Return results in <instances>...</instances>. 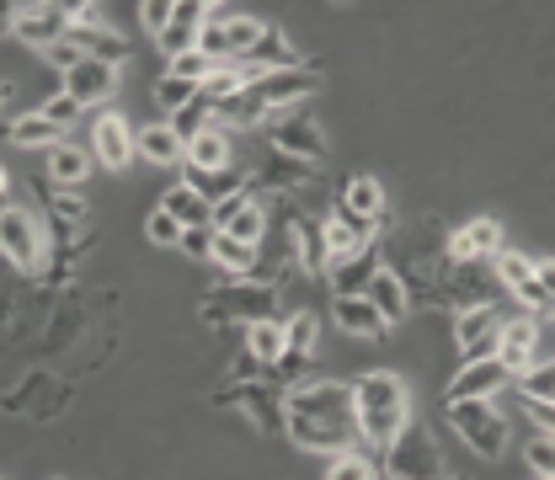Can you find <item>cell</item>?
<instances>
[{"label": "cell", "mask_w": 555, "mask_h": 480, "mask_svg": "<svg viewBox=\"0 0 555 480\" xmlns=\"http://www.w3.org/2000/svg\"><path fill=\"white\" fill-rule=\"evenodd\" d=\"M283 432L305 449V454H352L363 443L358 432V406H352V385L343 379H310L294 385L283 395Z\"/></svg>", "instance_id": "6da1fadb"}, {"label": "cell", "mask_w": 555, "mask_h": 480, "mask_svg": "<svg viewBox=\"0 0 555 480\" xmlns=\"http://www.w3.org/2000/svg\"><path fill=\"white\" fill-rule=\"evenodd\" d=\"M352 406H358V432L369 449H390L406 421H412V395H406V379L390 374V368H369L352 379Z\"/></svg>", "instance_id": "7a4b0ae2"}, {"label": "cell", "mask_w": 555, "mask_h": 480, "mask_svg": "<svg viewBox=\"0 0 555 480\" xmlns=\"http://www.w3.org/2000/svg\"><path fill=\"white\" fill-rule=\"evenodd\" d=\"M278 310V283H262V277H230L219 288L204 294V321L208 326H257V321H273Z\"/></svg>", "instance_id": "3957f363"}, {"label": "cell", "mask_w": 555, "mask_h": 480, "mask_svg": "<svg viewBox=\"0 0 555 480\" xmlns=\"http://www.w3.org/2000/svg\"><path fill=\"white\" fill-rule=\"evenodd\" d=\"M449 427L481 454V459H502L507 454V416L491 401H449Z\"/></svg>", "instance_id": "277c9868"}, {"label": "cell", "mask_w": 555, "mask_h": 480, "mask_svg": "<svg viewBox=\"0 0 555 480\" xmlns=\"http://www.w3.org/2000/svg\"><path fill=\"white\" fill-rule=\"evenodd\" d=\"M385 470L401 480H443V454L422 421H406V432L385 449Z\"/></svg>", "instance_id": "5b68a950"}, {"label": "cell", "mask_w": 555, "mask_h": 480, "mask_svg": "<svg viewBox=\"0 0 555 480\" xmlns=\"http://www.w3.org/2000/svg\"><path fill=\"white\" fill-rule=\"evenodd\" d=\"M69 27H75L69 5H27V0L11 5V38L27 43V49H38V54L60 49L69 38Z\"/></svg>", "instance_id": "8992f818"}, {"label": "cell", "mask_w": 555, "mask_h": 480, "mask_svg": "<svg viewBox=\"0 0 555 480\" xmlns=\"http://www.w3.org/2000/svg\"><path fill=\"white\" fill-rule=\"evenodd\" d=\"M283 385H273V379H235V385H224L214 401L224 406V412H246L262 432H273V427H283Z\"/></svg>", "instance_id": "52a82bcc"}, {"label": "cell", "mask_w": 555, "mask_h": 480, "mask_svg": "<svg viewBox=\"0 0 555 480\" xmlns=\"http://www.w3.org/2000/svg\"><path fill=\"white\" fill-rule=\"evenodd\" d=\"M0 251H5V262L16 273H38L43 268V230H38V219L22 213V208H5L0 213Z\"/></svg>", "instance_id": "ba28073f"}, {"label": "cell", "mask_w": 555, "mask_h": 480, "mask_svg": "<svg viewBox=\"0 0 555 480\" xmlns=\"http://www.w3.org/2000/svg\"><path fill=\"white\" fill-rule=\"evenodd\" d=\"M374 230H379V219H363V213H352L347 204H337L332 208V219L321 224V235H326V268H332V262H347V257H358V251H369Z\"/></svg>", "instance_id": "9c48e42d"}, {"label": "cell", "mask_w": 555, "mask_h": 480, "mask_svg": "<svg viewBox=\"0 0 555 480\" xmlns=\"http://www.w3.org/2000/svg\"><path fill=\"white\" fill-rule=\"evenodd\" d=\"M257 80V91H262V102H268V113H294L315 86H321V75L315 69H268V75H251Z\"/></svg>", "instance_id": "30bf717a"}, {"label": "cell", "mask_w": 555, "mask_h": 480, "mask_svg": "<svg viewBox=\"0 0 555 480\" xmlns=\"http://www.w3.org/2000/svg\"><path fill=\"white\" fill-rule=\"evenodd\" d=\"M540 315H518V321H502V342H496V363L518 379L524 368H534L540 358Z\"/></svg>", "instance_id": "8fae6325"}, {"label": "cell", "mask_w": 555, "mask_h": 480, "mask_svg": "<svg viewBox=\"0 0 555 480\" xmlns=\"http://www.w3.org/2000/svg\"><path fill=\"white\" fill-rule=\"evenodd\" d=\"M139 139L129 134V124L118 118V113H102L96 124H91V160L96 166H107V171H124L129 160H134Z\"/></svg>", "instance_id": "7c38bea8"}, {"label": "cell", "mask_w": 555, "mask_h": 480, "mask_svg": "<svg viewBox=\"0 0 555 480\" xmlns=\"http://www.w3.org/2000/svg\"><path fill=\"white\" fill-rule=\"evenodd\" d=\"M454 342H460V352H465V363L496 358L502 315H496V310H460V315H454Z\"/></svg>", "instance_id": "4fadbf2b"}, {"label": "cell", "mask_w": 555, "mask_h": 480, "mask_svg": "<svg viewBox=\"0 0 555 480\" xmlns=\"http://www.w3.org/2000/svg\"><path fill=\"white\" fill-rule=\"evenodd\" d=\"M491 268H496V277H502V288H513V294L529 304V315H551V299H545V288H540L534 257H524V251H502Z\"/></svg>", "instance_id": "5bb4252c"}, {"label": "cell", "mask_w": 555, "mask_h": 480, "mask_svg": "<svg viewBox=\"0 0 555 480\" xmlns=\"http://www.w3.org/2000/svg\"><path fill=\"white\" fill-rule=\"evenodd\" d=\"M208 16H214V5H204V0H177V16H171V27L155 38V43H160V54H171V60H182V54H198V33H204Z\"/></svg>", "instance_id": "9a60e30c"}, {"label": "cell", "mask_w": 555, "mask_h": 480, "mask_svg": "<svg viewBox=\"0 0 555 480\" xmlns=\"http://www.w3.org/2000/svg\"><path fill=\"white\" fill-rule=\"evenodd\" d=\"M507 246H502V219H476V224H465L454 241H449V262H496Z\"/></svg>", "instance_id": "2e32d148"}, {"label": "cell", "mask_w": 555, "mask_h": 480, "mask_svg": "<svg viewBox=\"0 0 555 480\" xmlns=\"http://www.w3.org/2000/svg\"><path fill=\"white\" fill-rule=\"evenodd\" d=\"M507 379H513V374H507L496 358H476V363H465V368L449 379V401H491Z\"/></svg>", "instance_id": "e0dca14e"}, {"label": "cell", "mask_w": 555, "mask_h": 480, "mask_svg": "<svg viewBox=\"0 0 555 480\" xmlns=\"http://www.w3.org/2000/svg\"><path fill=\"white\" fill-rule=\"evenodd\" d=\"M278 155H288V160H305V166H315V160H326V139L321 129L294 107L283 124H278Z\"/></svg>", "instance_id": "ac0fdd59"}, {"label": "cell", "mask_w": 555, "mask_h": 480, "mask_svg": "<svg viewBox=\"0 0 555 480\" xmlns=\"http://www.w3.org/2000/svg\"><path fill=\"white\" fill-rule=\"evenodd\" d=\"M118 91V69L102 65V60H80V65L65 75V96H75L80 107H91V102H107Z\"/></svg>", "instance_id": "d6986e66"}, {"label": "cell", "mask_w": 555, "mask_h": 480, "mask_svg": "<svg viewBox=\"0 0 555 480\" xmlns=\"http://www.w3.org/2000/svg\"><path fill=\"white\" fill-rule=\"evenodd\" d=\"M224 166H230V129L208 124L204 134L188 144V177H214Z\"/></svg>", "instance_id": "ffe728a7"}, {"label": "cell", "mask_w": 555, "mask_h": 480, "mask_svg": "<svg viewBox=\"0 0 555 480\" xmlns=\"http://www.w3.org/2000/svg\"><path fill=\"white\" fill-rule=\"evenodd\" d=\"M160 208H166L182 230H214V204H208L193 182H177V187L160 198Z\"/></svg>", "instance_id": "44dd1931"}, {"label": "cell", "mask_w": 555, "mask_h": 480, "mask_svg": "<svg viewBox=\"0 0 555 480\" xmlns=\"http://www.w3.org/2000/svg\"><path fill=\"white\" fill-rule=\"evenodd\" d=\"M262 118H268V102H262L257 80H246L224 107H214V124H219V129H257Z\"/></svg>", "instance_id": "7402d4cb"}, {"label": "cell", "mask_w": 555, "mask_h": 480, "mask_svg": "<svg viewBox=\"0 0 555 480\" xmlns=\"http://www.w3.org/2000/svg\"><path fill=\"white\" fill-rule=\"evenodd\" d=\"M65 43H75L86 60H102V65H113V69L129 60V43H124L113 27H69Z\"/></svg>", "instance_id": "603a6c76"}, {"label": "cell", "mask_w": 555, "mask_h": 480, "mask_svg": "<svg viewBox=\"0 0 555 480\" xmlns=\"http://www.w3.org/2000/svg\"><path fill=\"white\" fill-rule=\"evenodd\" d=\"M332 315H337V326H343L347 337H363V342L385 337V315L369 304V294H358V299H337V304H332Z\"/></svg>", "instance_id": "cb8c5ba5"}, {"label": "cell", "mask_w": 555, "mask_h": 480, "mask_svg": "<svg viewBox=\"0 0 555 480\" xmlns=\"http://www.w3.org/2000/svg\"><path fill=\"white\" fill-rule=\"evenodd\" d=\"M326 277H332V294H337V299H358V294H369V283L379 277V262H374L369 251H358V257H347V262H332Z\"/></svg>", "instance_id": "d4e9b609"}, {"label": "cell", "mask_w": 555, "mask_h": 480, "mask_svg": "<svg viewBox=\"0 0 555 480\" xmlns=\"http://www.w3.org/2000/svg\"><path fill=\"white\" fill-rule=\"evenodd\" d=\"M139 155L155 160V166H188V144H182V134H177L171 124H150V129H139Z\"/></svg>", "instance_id": "484cf974"}, {"label": "cell", "mask_w": 555, "mask_h": 480, "mask_svg": "<svg viewBox=\"0 0 555 480\" xmlns=\"http://www.w3.org/2000/svg\"><path fill=\"white\" fill-rule=\"evenodd\" d=\"M369 304L385 315V326H396V321L406 315V304H412V294H406V277L390 273V268H379V277L369 283Z\"/></svg>", "instance_id": "4316f807"}, {"label": "cell", "mask_w": 555, "mask_h": 480, "mask_svg": "<svg viewBox=\"0 0 555 480\" xmlns=\"http://www.w3.org/2000/svg\"><path fill=\"white\" fill-rule=\"evenodd\" d=\"M246 69H251V75H268V69H299V54H294V43H288L278 27H268L262 43L246 54Z\"/></svg>", "instance_id": "83f0119b"}, {"label": "cell", "mask_w": 555, "mask_h": 480, "mask_svg": "<svg viewBox=\"0 0 555 480\" xmlns=\"http://www.w3.org/2000/svg\"><path fill=\"white\" fill-rule=\"evenodd\" d=\"M86 171H91V155L80 150V144H60V150H49V182L54 187H80L86 182Z\"/></svg>", "instance_id": "f1b7e54d"}, {"label": "cell", "mask_w": 555, "mask_h": 480, "mask_svg": "<svg viewBox=\"0 0 555 480\" xmlns=\"http://www.w3.org/2000/svg\"><path fill=\"white\" fill-rule=\"evenodd\" d=\"M246 352H251V358H262V363H268V368H273L278 358H283V352H288V332H283V321H257V326H246Z\"/></svg>", "instance_id": "f546056e"}, {"label": "cell", "mask_w": 555, "mask_h": 480, "mask_svg": "<svg viewBox=\"0 0 555 480\" xmlns=\"http://www.w3.org/2000/svg\"><path fill=\"white\" fill-rule=\"evenodd\" d=\"M214 268H224L230 277H246L251 268H257V246H246V241L214 230Z\"/></svg>", "instance_id": "4dcf8cb0"}, {"label": "cell", "mask_w": 555, "mask_h": 480, "mask_svg": "<svg viewBox=\"0 0 555 480\" xmlns=\"http://www.w3.org/2000/svg\"><path fill=\"white\" fill-rule=\"evenodd\" d=\"M11 144H22V150H60L65 139H60V129L43 118V113H22V118H11Z\"/></svg>", "instance_id": "1f68e13d"}, {"label": "cell", "mask_w": 555, "mask_h": 480, "mask_svg": "<svg viewBox=\"0 0 555 480\" xmlns=\"http://www.w3.org/2000/svg\"><path fill=\"white\" fill-rule=\"evenodd\" d=\"M188 182H193V187H198L214 208L246 193V171H241V166H224V171H214V177H188Z\"/></svg>", "instance_id": "d6a6232c"}, {"label": "cell", "mask_w": 555, "mask_h": 480, "mask_svg": "<svg viewBox=\"0 0 555 480\" xmlns=\"http://www.w3.org/2000/svg\"><path fill=\"white\" fill-rule=\"evenodd\" d=\"M246 80H251V69H246V65H224L214 80H204V86H198V102L214 113V107H224V102H230V96H235Z\"/></svg>", "instance_id": "836d02e7"}, {"label": "cell", "mask_w": 555, "mask_h": 480, "mask_svg": "<svg viewBox=\"0 0 555 480\" xmlns=\"http://www.w3.org/2000/svg\"><path fill=\"white\" fill-rule=\"evenodd\" d=\"M518 395L524 401H540V406H555V358H540L534 368L518 374Z\"/></svg>", "instance_id": "e575fe53"}, {"label": "cell", "mask_w": 555, "mask_h": 480, "mask_svg": "<svg viewBox=\"0 0 555 480\" xmlns=\"http://www.w3.org/2000/svg\"><path fill=\"white\" fill-rule=\"evenodd\" d=\"M343 204L352 213H363V219H379V208H385V187L374 182V177H352L343 187Z\"/></svg>", "instance_id": "d590c367"}, {"label": "cell", "mask_w": 555, "mask_h": 480, "mask_svg": "<svg viewBox=\"0 0 555 480\" xmlns=\"http://www.w3.org/2000/svg\"><path fill=\"white\" fill-rule=\"evenodd\" d=\"M224 235H235V241H246V246H262V235H268V213H262V204L251 198V204L224 224Z\"/></svg>", "instance_id": "8d00e7d4"}, {"label": "cell", "mask_w": 555, "mask_h": 480, "mask_svg": "<svg viewBox=\"0 0 555 480\" xmlns=\"http://www.w3.org/2000/svg\"><path fill=\"white\" fill-rule=\"evenodd\" d=\"M524 465H529V476L534 480H555V438L540 427V438H529L524 443Z\"/></svg>", "instance_id": "74e56055"}, {"label": "cell", "mask_w": 555, "mask_h": 480, "mask_svg": "<svg viewBox=\"0 0 555 480\" xmlns=\"http://www.w3.org/2000/svg\"><path fill=\"white\" fill-rule=\"evenodd\" d=\"M224 27H230V54H235V60H246V54L262 43V33H268V22H257V16H230Z\"/></svg>", "instance_id": "f35d334b"}, {"label": "cell", "mask_w": 555, "mask_h": 480, "mask_svg": "<svg viewBox=\"0 0 555 480\" xmlns=\"http://www.w3.org/2000/svg\"><path fill=\"white\" fill-rule=\"evenodd\" d=\"M155 102H160V107L177 118L182 107H193V102H198V86H193V80H177V75H166V80L155 86Z\"/></svg>", "instance_id": "ab89813d"}, {"label": "cell", "mask_w": 555, "mask_h": 480, "mask_svg": "<svg viewBox=\"0 0 555 480\" xmlns=\"http://www.w3.org/2000/svg\"><path fill=\"white\" fill-rule=\"evenodd\" d=\"M326 480H379V470H374V459L369 454H337L332 465H326Z\"/></svg>", "instance_id": "60d3db41"}, {"label": "cell", "mask_w": 555, "mask_h": 480, "mask_svg": "<svg viewBox=\"0 0 555 480\" xmlns=\"http://www.w3.org/2000/svg\"><path fill=\"white\" fill-rule=\"evenodd\" d=\"M198 54H208V60H219V65H230L235 54H230V27L219 22V16H208L204 33H198Z\"/></svg>", "instance_id": "b9f144b4"}, {"label": "cell", "mask_w": 555, "mask_h": 480, "mask_svg": "<svg viewBox=\"0 0 555 480\" xmlns=\"http://www.w3.org/2000/svg\"><path fill=\"white\" fill-rule=\"evenodd\" d=\"M219 60H208V54H182V60H171V75L177 80H193V86H204V80H214L219 75Z\"/></svg>", "instance_id": "7bdbcfd3"}, {"label": "cell", "mask_w": 555, "mask_h": 480, "mask_svg": "<svg viewBox=\"0 0 555 480\" xmlns=\"http://www.w3.org/2000/svg\"><path fill=\"white\" fill-rule=\"evenodd\" d=\"M283 332H288V352H305L310 358V347H315V315L310 310H294L283 321Z\"/></svg>", "instance_id": "ee69618b"}, {"label": "cell", "mask_w": 555, "mask_h": 480, "mask_svg": "<svg viewBox=\"0 0 555 480\" xmlns=\"http://www.w3.org/2000/svg\"><path fill=\"white\" fill-rule=\"evenodd\" d=\"M208 124H214V113H208L204 102H193V107H182V113H177V118H171V129H177V134H182V144H193V139L204 134Z\"/></svg>", "instance_id": "f6af8a7d"}, {"label": "cell", "mask_w": 555, "mask_h": 480, "mask_svg": "<svg viewBox=\"0 0 555 480\" xmlns=\"http://www.w3.org/2000/svg\"><path fill=\"white\" fill-rule=\"evenodd\" d=\"M144 230H150V241H155V246H182V235H188V230H182V224H177L166 208H155V213L144 219Z\"/></svg>", "instance_id": "bcb514c9"}, {"label": "cell", "mask_w": 555, "mask_h": 480, "mask_svg": "<svg viewBox=\"0 0 555 480\" xmlns=\"http://www.w3.org/2000/svg\"><path fill=\"white\" fill-rule=\"evenodd\" d=\"M38 113H43V118H49V124H54V129H60V134H65L69 124H75V118H80V102H75V96H65V91H60V96H49V102H43V107H38Z\"/></svg>", "instance_id": "7dc6e473"}, {"label": "cell", "mask_w": 555, "mask_h": 480, "mask_svg": "<svg viewBox=\"0 0 555 480\" xmlns=\"http://www.w3.org/2000/svg\"><path fill=\"white\" fill-rule=\"evenodd\" d=\"M171 16H177V0H144V5H139V22H144L155 38L171 27Z\"/></svg>", "instance_id": "c3c4849f"}, {"label": "cell", "mask_w": 555, "mask_h": 480, "mask_svg": "<svg viewBox=\"0 0 555 480\" xmlns=\"http://www.w3.org/2000/svg\"><path fill=\"white\" fill-rule=\"evenodd\" d=\"M182 251L198 257V262H214V230H188L182 235Z\"/></svg>", "instance_id": "681fc988"}, {"label": "cell", "mask_w": 555, "mask_h": 480, "mask_svg": "<svg viewBox=\"0 0 555 480\" xmlns=\"http://www.w3.org/2000/svg\"><path fill=\"white\" fill-rule=\"evenodd\" d=\"M273 368H278V379H283V390H294V385H299V374H305V352H283Z\"/></svg>", "instance_id": "f907efd6"}, {"label": "cell", "mask_w": 555, "mask_h": 480, "mask_svg": "<svg viewBox=\"0 0 555 480\" xmlns=\"http://www.w3.org/2000/svg\"><path fill=\"white\" fill-rule=\"evenodd\" d=\"M43 60H49V65L60 69V75H69V69L80 65V60H86V54H80V49H75V43H60V49H49V54H43Z\"/></svg>", "instance_id": "816d5d0a"}, {"label": "cell", "mask_w": 555, "mask_h": 480, "mask_svg": "<svg viewBox=\"0 0 555 480\" xmlns=\"http://www.w3.org/2000/svg\"><path fill=\"white\" fill-rule=\"evenodd\" d=\"M251 204V193H241V198H230V204H219L214 208V230H224V224H230V219H235V213H241V208Z\"/></svg>", "instance_id": "f5cc1de1"}, {"label": "cell", "mask_w": 555, "mask_h": 480, "mask_svg": "<svg viewBox=\"0 0 555 480\" xmlns=\"http://www.w3.org/2000/svg\"><path fill=\"white\" fill-rule=\"evenodd\" d=\"M534 273H540V288H545V299H551V315H555V257L534 262Z\"/></svg>", "instance_id": "db71d44e"}, {"label": "cell", "mask_w": 555, "mask_h": 480, "mask_svg": "<svg viewBox=\"0 0 555 480\" xmlns=\"http://www.w3.org/2000/svg\"><path fill=\"white\" fill-rule=\"evenodd\" d=\"M69 16H75V27H107L102 22V5H69Z\"/></svg>", "instance_id": "11a10c76"}, {"label": "cell", "mask_w": 555, "mask_h": 480, "mask_svg": "<svg viewBox=\"0 0 555 480\" xmlns=\"http://www.w3.org/2000/svg\"><path fill=\"white\" fill-rule=\"evenodd\" d=\"M529 412L540 416V427H545V432L555 438V406H540V401H529Z\"/></svg>", "instance_id": "9f6ffc18"}, {"label": "cell", "mask_w": 555, "mask_h": 480, "mask_svg": "<svg viewBox=\"0 0 555 480\" xmlns=\"http://www.w3.org/2000/svg\"><path fill=\"white\" fill-rule=\"evenodd\" d=\"M379 480H401V476H390V470H385V476H379Z\"/></svg>", "instance_id": "6f0895ef"}, {"label": "cell", "mask_w": 555, "mask_h": 480, "mask_svg": "<svg viewBox=\"0 0 555 480\" xmlns=\"http://www.w3.org/2000/svg\"><path fill=\"white\" fill-rule=\"evenodd\" d=\"M443 480H449V476H443Z\"/></svg>", "instance_id": "680465c9"}]
</instances>
